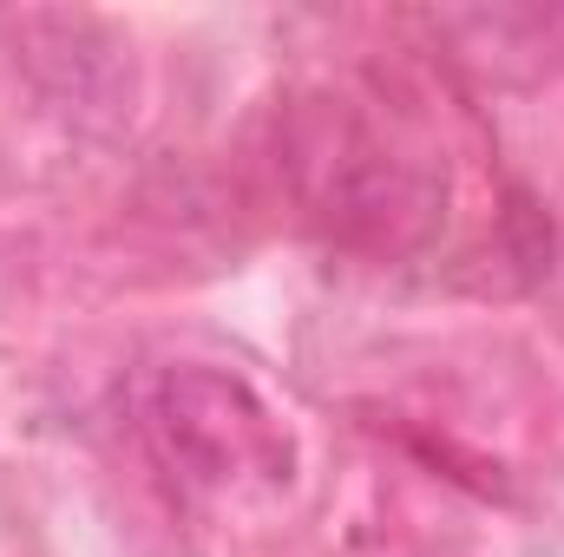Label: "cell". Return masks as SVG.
<instances>
[{"mask_svg": "<svg viewBox=\"0 0 564 557\" xmlns=\"http://www.w3.org/2000/svg\"><path fill=\"white\" fill-rule=\"evenodd\" d=\"M289 171L341 243L401 250L433 223V184L348 106H315L289 132Z\"/></svg>", "mask_w": 564, "mask_h": 557, "instance_id": "6da1fadb", "label": "cell"}, {"mask_svg": "<svg viewBox=\"0 0 564 557\" xmlns=\"http://www.w3.org/2000/svg\"><path fill=\"white\" fill-rule=\"evenodd\" d=\"M144 433L164 472L184 479L191 492H270L289 472L282 419L243 381L210 368H171L144 401Z\"/></svg>", "mask_w": 564, "mask_h": 557, "instance_id": "7a4b0ae2", "label": "cell"}]
</instances>
